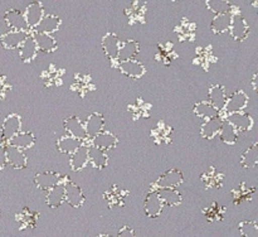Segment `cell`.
<instances>
[{"label":"cell","instance_id":"6da1fadb","mask_svg":"<svg viewBox=\"0 0 258 237\" xmlns=\"http://www.w3.org/2000/svg\"><path fill=\"white\" fill-rule=\"evenodd\" d=\"M63 184H64V202H67L73 208H80L86 199L81 187L70 179Z\"/></svg>","mask_w":258,"mask_h":237},{"label":"cell","instance_id":"7a4b0ae2","mask_svg":"<svg viewBox=\"0 0 258 237\" xmlns=\"http://www.w3.org/2000/svg\"><path fill=\"white\" fill-rule=\"evenodd\" d=\"M5 154H7V164L12 168L23 169L27 166L28 158L23 149L7 144L5 145Z\"/></svg>","mask_w":258,"mask_h":237},{"label":"cell","instance_id":"3957f363","mask_svg":"<svg viewBox=\"0 0 258 237\" xmlns=\"http://www.w3.org/2000/svg\"><path fill=\"white\" fill-rule=\"evenodd\" d=\"M247 105H248V96L244 91L238 90L232 93L229 98L227 97L226 105L223 108L228 115V113L237 112V111H243L247 107Z\"/></svg>","mask_w":258,"mask_h":237},{"label":"cell","instance_id":"277c9868","mask_svg":"<svg viewBox=\"0 0 258 237\" xmlns=\"http://www.w3.org/2000/svg\"><path fill=\"white\" fill-rule=\"evenodd\" d=\"M184 182V175L179 169H170L165 171L156 181L158 188H176Z\"/></svg>","mask_w":258,"mask_h":237},{"label":"cell","instance_id":"5b68a950","mask_svg":"<svg viewBox=\"0 0 258 237\" xmlns=\"http://www.w3.org/2000/svg\"><path fill=\"white\" fill-rule=\"evenodd\" d=\"M144 208H145L146 216L155 218V217L160 216L161 211L164 208V203L161 198L159 197L158 191H151L146 196L145 203H144Z\"/></svg>","mask_w":258,"mask_h":237},{"label":"cell","instance_id":"8992f818","mask_svg":"<svg viewBox=\"0 0 258 237\" xmlns=\"http://www.w3.org/2000/svg\"><path fill=\"white\" fill-rule=\"evenodd\" d=\"M229 33L236 40H244L249 33L248 23L242 15H232V23L229 27Z\"/></svg>","mask_w":258,"mask_h":237},{"label":"cell","instance_id":"52a82bcc","mask_svg":"<svg viewBox=\"0 0 258 237\" xmlns=\"http://www.w3.org/2000/svg\"><path fill=\"white\" fill-rule=\"evenodd\" d=\"M227 121L231 123L238 131L251 130L254 123L253 118H252V116L249 115V113L242 112V111L228 113V115H227Z\"/></svg>","mask_w":258,"mask_h":237},{"label":"cell","instance_id":"ba28073f","mask_svg":"<svg viewBox=\"0 0 258 237\" xmlns=\"http://www.w3.org/2000/svg\"><path fill=\"white\" fill-rule=\"evenodd\" d=\"M22 128V118L17 113H12V115L7 116V118L4 120L2 125V139L3 141L7 143L13 135L20 131Z\"/></svg>","mask_w":258,"mask_h":237},{"label":"cell","instance_id":"9c48e42d","mask_svg":"<svg viewBox=\"0 0 258 237\" xmlns=\"http://www.w3.org/2000/svg\"><path fill=\"white\" fill-rule=\"evenodd\" d=\"M70 166L72 170H82L88 164V146L81 144L73 153L70 154Z\"/></svg>","mask_w":258,"mask_h":237},{"label":"cell","instance_id":"30bf717a","mask_svg":"<svg viewBox=\"0 0 258 237\" xmlns=\"http://www.w3.org/2000/svg\"><path fill=\"white\" fill-rule=\"evenodd\" d=\"M60 181H62V175L57 171H42V173L35 174L34 178L35 186L43 191H48Z\"/></svg>","mask_w":258,"mask_h":237},{"label":"cell","instance_id":"8fae6325","mask_svg":"<svg viewBox=\"0 0 258 237\" xmlns=\"http://www.w3.org/2000/svg\"><path fill=\"white\" fill-rule=\"evenodd\" d=\"M118 68H120V71L123 73V75L127 76V77H133V78L143 77L146 72V70H145V67H144L143 63H140L139 61H136L135 58H134V60L120 61Z\"/></svg>","mask_w":258,"mask_h":237},{"label":"cell","instance_id":"7c38bea8","mask_svg":"<svg viewBox=\"0 0 258 237\" xmlns=\"http://www.w3.org/2000/svg\"><path fill=\"white\" fill-rule=\"evenodd\" d=\"M19 49V55L22 58L23 62L25 63H30L35 57H37V52L38 48L37 44H35V40L33 35H27L24 40L20 43V45L18 47Z\"/></svg>","mask_w":258,"mask_h":237},{"label":"cell","instance_id":"4fadbf2b","mask_svg":"<svg viewBox=\"0 0 258 237\" xmlns=\"http://www.w3.org/2000/svg\"><path fill=\"white\" fill-rule=\"evenodd\" d=\"M23 14H24L25 20H27L28 27L34 28L40 22L43 15H44V8H43L40 2H33L28 5Z\"/></svg>","mask_w":258,"mask_h":237},{"label":"cell","instance_id":"5bb4252c","mask_svg":"<svg viewBox=\"0 0 258 237\" xmlns=\"http://www.w3.org/2000/svg\"><path fill=\"white\" fill-rule=\"evenodd\" d=\"M60 24H62V20H60L59 17L53 14H48V15H43V18L40 19V22L35 25L34 29L35 32L52 34V33L57 32V30L59 29Z\"/></svg>","mask_w":258,"mask_h":237},{"label":"cell","instance_id":"9a60e30c","mask_svg":"<svg viewBox=\"0 0 258 237\" xmlns=\"http://www.w3.org/2000/svg\"><path fill=\"white\" fill-rule=\"evenodd\" d=\"M63 125H64L66 131H67L70 135L75 136V138L80 139V140H85V139H87V133H86L85 124H83L77 116H71V117L66 118Z\"/></svg>","mask_w":258,"mask_h":237},{"label":"cell","instance_id":"2e32d148","mask_svg":"<svg viewBox=\"0 0 258 237\" xmlns=\"http://www.w3.org/2000/svg\"><path fill=\"white\" fill-rule=\"evenodd\" d=\"M35 141L37 140H35L34 134L30 133V131H18L15 135H13L12 138L7 141V144L25 150V149L32 148L35 144Z\"/></svg>","mask_w":258,"mask_h":237},{"label":"cell","instance_id":"e0dca14e","mask_svg":"<svg viewBox=\"0 0 258 237\" xmlns=\"http://www.w3.org/2000/svg\"><path fill=\"white\" fill-rule=\"evenodd\" d=\"M27 30L12 29L2 37L3 47L7 48V49H17L20 45V43L27 38Z\"/></svg>","mask_w":258,"mask_h":237},{"label":"cell","instance_id":"ac0fdd59","mask_svg":"<svg viewBox=\"0 0 258 237\" xmlns=\"http://www.w3.org/2000/svg\"><path fill=\"white\" fill-rule=\"evenodd\" d=\"M5 23L9 25L12 29L17 30H28L29 27L27 24L24 14L20 10L17 9H10L5 13Z\"/></svg>","mask_w":258,"mask_h":237},{"label":"cell","instance_id":"d6986e66","mask_svg":"<svg viewBox=\"0 0 258 237\" xmlns=\"http://www.w3.org/2000/svg\"><path fill=\"white\" fill-rule=\"evenodd\" d=\"M45 202L50 208H57V207L62 206L64 203V184L59 182L54 187L48 189Z\"/></svg>","mask_w":258,"mask_h":237},{"label":"cell","instance_id":"ffe728a7","mask_svg":"<svg viewBox=\"0 0 258 237\" xmlns=\"http://www.w3.org/2000/svg\"><path fill=\"white\" fill-rule=\"evenodd\" d=\"M118 140L112 133L110 131H101L98 133L97 135L93 136V140H92V145L97 146V148L102 149V150L107 151L111 150V149L115 148L117 145Z\"/></svg>","mask_w":258,"mask_h":237},{"label":"cell","instance_id":"44dd1931","mask_svg":"<svg viewBox=\"0 0 258 237\" xmlns=\"http://www.w3.org/2000/svg\"><path fill=\"white\" fill-rule=\"evenodd\" d=\"M33 37H34L37 48L39 50H42V52L52 53L57 49V40H55L50 34L35 32L34 34H33Z\"/></svg>","mask_w":258,"mask_h":237},{"label":"cell","instance_id":"7402d4cb","mask_svg":"<svg viewBox=\"0 0 258 237\" xmlns=\"http://www.w3.org/2000/svg\"><path fill=\"white\" fill-rule=\"evenodd\" d=\"M118 47H120V40L115 33H107L102 38L103 52L110 60H117Z\"/></svg>","mask_w":258,"mask_h":237},{"label":"cell","instance_id":"603a6c76","mask_svg":"<svg viewBox=\"0 0 258 237\" xmlns=\"http://www.w3.org/2000/svg\"><path fill=\"white\" fill-rule=\"evenodd\" d=\"M158 193L164 206L175 207L183 202V197L176 188H158Z\"/></svg>","mask_w":258,"mask_h":237},{"label":"cell","instance_id":"cb8c5ba5","mask_svg":"<svg viewBox=\"0 0 258 237\" xmlns=\"http://www.w3.org/2000/svg\"><path fill=\"white\" fill-rule=\"evenodd\" d=\"M88 163H91L97 169L105 168L108 163L107 153L95 145L88 146Z\"/></svg>","mask_w":258,"mask_h":237},{"label":"cell","instance_id":"d4e9b609","mask_svg":"<svg viewBox=\"0 0 258 237\" xmlns=\"http://www.w3.org/2000/svg\"><path fill=\"white\" fill-rule=\"evenodd\" d=\"M139 50H140V45H139L138 42H135V40H125V42L120 43L117 60H134L139 54Z\"/></svg>","mask_w":258,"mask_h":237},{"label":"cell","instance_id":"484cf974","mask_svg":"<svg viewBox=\"0 0 258 237\" xmlns=\"http://www.w3.org/2000/svg\"><path fill=\"white\" fill-rule=\"evenodd\" d=\"M103 128H105V118H103V116L101 113L97 112L92 113L85 123L86 133H87V136H91V138H93L98 133H101L103 130Z\"/></svg>","mask_w":258,"mask_h":237},{"label":"cell","instance_id":"4316f807","mask_svg":"<svg viewBox=\"0 0 258 237\" xmlns=\"http://www.w3.org/2000/svg\"><path fill=\"white\" fill-rule=\"evenodd\" d=\"M222 124H223V120L219 116L207 118V121L201 128V135L206 139H213L214 136L218 135Z\"/></svg>","mask_w":258,"mask_h":237},{"label":"cell","instance_id":"83f0119b","mask_svg":"<svg viewBox=\"0 0 258 237\" xmlns=\"http://www.w3.org/2000/svg\"><path fill=\"white\" fill-rule=\"evenodd\" d=\"M232 13H222V14H216V17L212 20V30L216 34H222L229 30L232 23Z\"/></svg>","mask_w":258,"mask_h":237},{"label":"cell","instance_id":"f1b7e54d","mask_svg":"<svg viewBox=\"0 0 258 237\" xmlns=\"http://www.w3.org/2000/svg\"><path fill=\"white\" fill-rule=\"evenodd\" d=\"M218 135L221 140L227 145H234L238 140V130L227 120L223 121V124H222Z\"/></svg>","mask_w":258,"mask_h":237},{"label":"cell","instance_id":"f546056e","mask_svg":"<svg viewBox=\"0 0 258 237\" xmlns=\"http://www.w3.org/2000/svg\"><path fill=\"white\" fill-rule=\"evenodd\" d=\"M81 140L80 139L75 138L72 135H64L60 136L59 139L57 140V149L63 154H71L81 145Z\"/></svg>","mask_w":258,"mask_h":237},{"label":"cell","instance_id":"4dcf8cb0","mask_svg":"<svg viewBox=\"0 0 258 237\" xmlns=\"http://www.w3.org/2000/svg\"><path fill=\"white\" fill-rule=\"evenodd\" d=\"M226 91H224V88L222 86L214 85L209 88V102L216 106L219 111L223 110L224 105H226Z\"/></svg>","mask_w":258,"mask_h":237},{"label":"cell","instance_id":"1f68e13d","mask_svg":"<svg viewBox=\"0 0 258 237\" xmlns=\"http://www.w3.org/2000/svg\"><path fill=\"white\" fill-rule=\"evenodd\" d=\"M194 112L203 118H211L219 116V110L216 106L212 105L209 101H202V102L197 103L196 107H194Z\"/></svg>","mask_w":258,"mask_h":237},{"label":"cell","instance_id":"d6a6232c","mask_svg":"<svg viewBox=\"0 0 258 237\" xmlns=\"http://www.w3.org/2000/svg\"><path fill=\"white\" fill-rule=\"evenodd\" d=\"M241 163L243 168H253L258 163V145L254 143L253 145L249 146L246 151L243 153L241 159Z\"/></svg>","mask_w":258,"mask_h":237},{"label":"cell","instance_id":"836d02e7","mask_svg":"<svg viewBox=\"0 0 258 237\" xmlns=\"http://www.w3.org/2000/svg\"><path fill=\"white\" fill-rule=\"evenodd\" d=\"M17 219L19 221L22 228H33L37 223L38 213L32 212L29 208H24L17 216Z\"/></svg>","mask_w":258,"mask_h":237},{"label":"cell","instance_id":"e575fe53","mask_svg":"<svg viewBox=\"0 0 258 237\" xmlns=\"http://www.w3.org/2000/svg\"><path fill=\"white\" fill-rule=\"evenodd\" d=\"M207 8L214 14L229 13L232 9V4L229 0H206Z\"/></svg>","mask_w":258,"mask_h":237},{"label":"cell","instance_id":"d590c367","mask_svg":"<svg viewBox=\"0 0 258 237\" xmlns=\"http://www.w3.org/2000/svg\"><path fill=\"white\" fill-rule=\"evenodd\" d=\"M239 233L244 237H257L258 224L254 221H244L239 223Z\"/></svg>","mask_w":258,"mask_h":237},{"label":"cell","instance_id":"8d00e7d4","mask_svg":"<svg viewBox=\"0 0 258 237\" xmlns=\"http://www.w3.org/2000/svg\"><path fill=\"white\" fill-rule=\"evenodd\" d=\"M7 154H5V145L0 146V171L7 166Z\"/></svg>","mask_w":258,"mask_h":237},{"label":"cell","instance_id":"74e56055","mask_svg":"<svg viewBox=\"0 0 258 237\" xmlns=\"http://www.w3.org/2000/svg\"><path fill=\"white\" fill-rule=\"evenodd\" d=\"M118 236L120 237H134L135 236V232H134V229L131 228V227L125 226L120 229V232H118Z\"/></svg>","mask_w":258,"mask_h":237},{"label":"cell","instance_id":"f35d334b","mask_svg":"<svg viewBox=\"0 0 258 237\" xmlns=\"http://www.w3.org/2000/svg\"><path fill=\"white\" fill-rule=\"evenodd\" d=\"M256 78H257V75L253 76V81H252V86H253V88L256 90Z\"/></svg>","mask_w":258,"mask_h":237},{"label":"cell","instance_id":"ab89813d","mask_svg":"<svg viewBox=\"0 0 258 237\" xmlns=\"http://www.w3.org/2000/svg\"><path fill=\"white\" fill-rule=\"evenodd\" d=\"M173 2H176V0H173Z\"/></svg>","mask_w":258,"mask_h":237}]
</instances>
